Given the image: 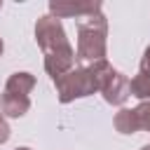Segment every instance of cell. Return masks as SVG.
<instances>
[{"instance_id":"8fae6325","label":"cell","mask_w":150,"mask_h":150,"mask_svg":"<svg viewBox=\"0 0 150 150\" xmlns=\"http://www.w3.org/2000/svg\"><path fill=\"white\" fill-rule=\"evenodd\" d=\"M0 54H2V40H0Z\"/></svg>"},{"instance_id":"9c48e42d","label":"cell","mask_w":150,"mask_h":150,"mask_svg":"<svg viewBox=\"0 0 150 150\" xmlns=\"http://www.w3.org/2000/svg\"><path fill=\"white\" fill-rule=\"evenodd\" d=\"M7 138H9V127H7V122H5V117L0 112V143H5Z\"/></svg>"},{"instance_id":"ba28073f","label":"cell","mask_w":150,"mask_h":150,"mask_svg":"<svg viewBox=\"0 0 150 150\" xmlns=\"http://www.w3.org/2000/svg\"><path fill=\"white\" fill-rule=\"evenodd\" d=\"M138 75H143V77L150 80V47L145 49V54H143V59H141V70H138Z\"/></svg>"},{"instance_id":"5b68a950","label":"cell","mask_w":150,"mask_h":150,"mask_svg":"<svg viewBox=\"0 0 150 150\" xmlns=\"http://www.w3.org/2000/svg\"><path fill=\"white\" fill-rule=\"evenodd\" d=\"M115 127L122 134H134V131H150V101L141 103L134 110H120L115 115Z\"/></svg>"},{"instance_id":"4fadbf2b","label":"cell","mask_w":150,"mask_h":150,"mask_svg":"<svg viewBox=\"0 0 150 150\" xmlns=\"http://www.w3.org/2000/svg\"><path fill=\"white\" fill-rule=\"evenodd\" d=\"M0 7H2V2H0Z\"/></svg>"},{"instance_id":"277c9868","label":"cell","mask_w":150,"mask_h":150,"mask_svg":"<svg viewBox=\"0 0 150 150\" xmlns=\"http://www.w3.org/2000/svg\"><path fill=\"white\" fill-rule=\"evenodd\" d=\"M35 87V77L30 73H14L7 84L5 91L0 96V112H5L7 117H21L26 115V110L30 108V89Z\"/></svg>"},{"instance_id":"52a82bcc","label":"cell","mask_w":150,"mask_h":150,"mask_svg":"<svg viewBox=\"0 0 150 150\" xmlns=\"http://www.w3.org/2000/svg\"><path fill=\"white\" fill-rule=\"evenodd\" d=\"M98 91L103 94V98H105L108 103L122 105V103L129 98V80H127L122 73H117V70L110 68V73L103 77V84H101Z\"/></svg>"},{"instance_id":"7a4b0ae2","label":"cell","mask_w":150,"mask_h":150,"mask_svg":"<svg viewBox=\"0 0 150 150\" xmlns=\"http://www.w3.org/2000/svg\"><path fill=\"white\" fill-rule=\"evenodd\" d=\"M110 68L112 66L103 59V61H96L87 68H73L66 75L56 77L54 84H56V91H59V101L68 103L73 98H82V96L98 91L101 84H103V77L110 73Z\"/></svg>"},{"instance_id":"30bf717a","label":"cell","mask_w":150,"mask_h":150,"mask_svg":"<svg viewBox=\"0 0 150 150\" xmlns=\"http://www.w3.org/2000/svg\"><path fill=\"white\" fill-rule=\"evenodd\" d=\"M16 150H30V148H16Z\"/></svg>"},{"instance_id":"6da1fadb","label":"cell","mask_w":150,"mask_h":150,"mask_svg":"<svg viewBox=\"0 0 150 150\" xmlns=\"http://www.w3.org/2000/svg\"><path fill=\"white\" fill-rule=\"evenodd\" d=\"M35 40L40 45V49L45 52V70L56 80L61 75H66L68 70H73L75 63V49L70 47L63 26L59 19H54L52 14L38 19L35 23Z\"/></svg>"},{"instance_id":"3957f363","label":"cell","mask_w":150,"mask_h":150,"mask_svg":"<svg viewBox=\"0 0 150 150\" xmlns=\"http://www.w3.org/2000/svg\"><path fill=\"white\" fill-rule=\"evenodd\" d=\"M105 33L108 23L101 12L82 16L77 21V52L75 61L77 63H96L105 59Z\"/></svg>"},{"instance_id":"7c38bea8","label":"cell","mask_w":150,"mask_h":150,"mask_svg":"<svg viewBox=\"0 0 150 150\" xmlns=\"http://www.w3.org/2000/svg\"><path fill=\"white\" fill-rule=\"evenodd\" d=\"M143 150H150V145H145V148H143Z\"/></svg>"},{"instance_id":"8992f818","label":"cell","mask_w":150,"mask_h":150,"mask_svg":"<svg viewBox=\"0 0 150 150\" xmlns=\"http://www.w3.org/2000/svg\"><path fill=\"white\" fill-rule=\"evenodd\" d=\"M49 12L54 19H63V16L82 19V16L101 12V2L98 0H52Z\"/></svg>"}]
</instances>
